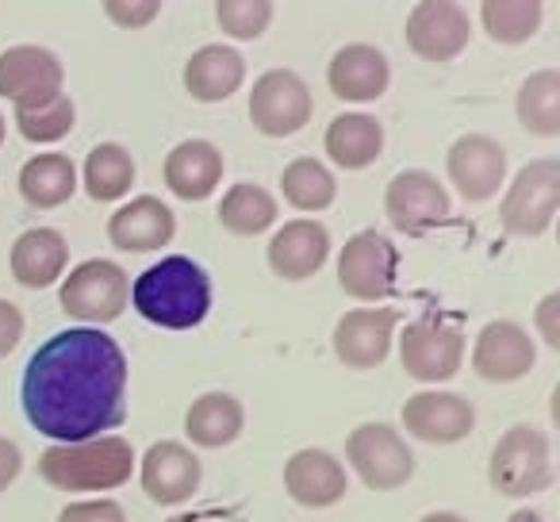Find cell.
<instances>
[{
  "mask_svg": "<svg viewBox=\"0 0 560 522\" xmlns=\"http://www.w3.org/2000/svg\"><path fill=\"white\" fill-rule=\"evenodd\" d=\"M131 304L154 327L192 330L211 312V277L192 257L170 254L131 285Z\"/></svg>",
  "mask_w": 560,
  "mask_h": 522,
  "instance_id": "2",
  "label": "cell"
},
{
  "mask_svg": "<svg viewBox=\"0 0 560 522\" xmlns=\"http://www.w3.org/2000/svg\"><path fill=\"white\" fill-rule=\"evenodd\" d=\"M246 81V58L223 43H208L185 62V89L200 104H223Z\"/></svg>",
  "mask_w": 560,
  "mask_h": 522,
  "instance_id": "25",
  "label": "cell"
},
{
  "mask_svg": "<svg viewBox=\"0 0 560 522\" xmlns=\"http://www.w3.org/2000/svg\"><path fill=\"white\" fill-rule=\"evenodd\" d=\"M404 430L411 438L427 445H453L465 442L476 427V407L472 399H465L460 392H442V388H427L407 396L404 411Z\"/></svg>",
  "mask_w": 560,
  "mask_h": 522,
  "instance_id": "14",
  "label": "cell"
},
{
  "mask_svg": "<svg viewBox=\"0 0 560 522\" xmlns=\"http://www.w3.org/2000/svg\"><path fill=\"white\" fill-rule=\"evenodd\" d=\"M24 338V312L12 300H0V358H9Z\"/></svg>",
  "mask_w": 560,
  "mask_h": 522,
  "instance_id": "39",
  "label": "cell"
},
{
  "mask_svg": "<svg viewBox=\"0 0 560 522\" xmlns=\"http://www.w3.org/2000/svg\"><path fill=\"white\" fill-rule=\"evenodd\" d=\"M323 147L338 170H369L384 150V124L365 112H346L330 119Z\"/></svg>",
  "mask_w": 560,
  "mask_h": 522,
  "instance_id": "26",
  "label": "cell"
},
{
  "mask_svg": "<svg viewBox=\"0 0 560 522\" xmlns=\"http://www.w3.org/2000/svg\"><path fill=\"white\" fill-rule=\"evenodd\" d=\"M396 266L399 254L392 239H384L381 231H358L338 254V289L361 304L388 300L396 289Z\"/></svg>",
  "mask_w": 560,
  "mask_h": 522,
  "instance_id": "10",
  "label": "cell"
},
{
  "mask_svg": "<svg viewBox=\"0 0 560 522\" xmlns=\"http://www.w3.org/2000/svg\"><path fill=\"white\" fill-rule=\"evenodd\" d=\"M58 522H127V511L116 499H81V503H66Z\"/></svg>",
  "mask_w": 560,
  "mask_h": 522,
  "instance_id": "37",
  "label": "cell"
},
{
  "mask_svg": "<svg viewBox=\"0 0 560 522\" xmlns=\"http://www.w3.org/2000/svg\"><path fill=\"white\" fill-rule=\"evenodd\" d=\"M177 234V216L170 211V204H162L158 196H135L124 208L112 211L108 219V239L116 250L127 254H150L162 250Z\"/></svg>",
  "mask_w": 560,
  "mask_h": 522,
  "instance_id": "22",
  "label": "cell"
},
{
  "mask_svg": "<svg viewBox=\"0 0 560 522\" xmlns=\"http://www.w3.org/2000/svg\"><path fill=\"white\" fill-rule=\"evenodd\" d=\"M545 4L541 0H483L480 4V24L491 43L499 47H518L529 43L541 27Z\"/></svg>",
  "mask_w": 560,
  "mask_h": 522,
  "instance_id": "32",
  "label": "cell"
},
{
  "mask_svg": "<svg viewBox=\"0 0 560 522\" xmlns=\"http://www.w3.org/2000/svg\"><path fill=\"white\" fill-rule=\"evenodd\" d=\"M20 473H24V453L12 438L0 434V491H9V484H16Z\"/></svg>",
  "mask_w": 560,
  "mask_h": 522,
  "instance_id": "40",
  "label": "cell"
},
{
  "mask_svg": "<svg viewBox=\"0 0 560 522\" xmlns=\"http://www.w3.org/2000/svg\"><path fill=\"white\" fill-rule=\"evenodd\" d=\"M24 415L55 445H73L124 427L127 353L101 327L50 335L24 369Z\"/></svg>",
  "mask_w": 560,
  "mask_h": 522,
  "instance_id": "1",
  "label": "cell"
},
{
  "mask_svg": "<svg viewBox=\"0 0 560 522\" xmlns=\"http://www.w3.org/2000/svg\"><path fill=\"white\" fill-rule=\"evenodd\" d=\"M0 147H4V116H0Z\"/></svg>",
  "mask_w": 560,
  "mask_h": 522,
  "instance_id": "44",
  "label": "cell"
},
{
  "mask_svg": "<svg viewBox=\"0 0 560 522\" xmlns=\"http://www.w3.org/2000/svg\"><path fill=\"white\" fill-rule=\"evenodd\" d=\"M246 427V411L231 392H203L185 415V434L200 450H223Z\"/></svg>",
  "mask_w": 560,
  "mask_h": 522,
  "instance_id": "27",
  "label": "cell"
},
{
  "mask_svg": "<svg viewBox=\"0 0 560 522\" xmlns=\"http://www.w3.org/2000/svg\"><path fill=\"white\" fill-rule=\"evenodd\" d=\"M104 12L112 24L135 32V27H147L162 16V0H104Z\"/></svg>",
  "mask_w": 560,
  "mask_h": 522,
  "instance_id": "36",
  "label": "cell"
},
{
  "mask_svg": "<svg viewBox=\"0 0 560 522\" xmlns=\"http://www.w3.org/2000/svg\"><path fill=\"white\" fill-rule=\"evenodd\" d=\"M346 461L373 491H396L415 476V453L392 422H361L346 438Z\"/></svg>",
  "mask_w": 560,
  "mask_h": 522,
  "instance_id": "7",
  "label": "cell"
},
{
  "mask_svg": "<svg viewBox=\"0 0 560 522\" xmlns=\"http://www.w3.org/2000/svg\"><path fill=\"white\" fill-rule=\"evenodd\" d=\"M215 216H219V223H223V231L238 234V239H254V234L269 231V227L277 223V200H272L269 188L242 181V185L226 188Z\"/></svg>",
  "mask_w": 560,
  "mask_h": 522,
  "instance_id": "30",
  "label": "cell"
},
{
  "mask_svg": "<svg viewBox=\"0 0 560 522\" xmlns=\"http://www.w3.org/2000/svg\"><path fill=\"white\" fill-rule=\"evenodd\" d=\"M399 361H404V373L419 384L453 381L465 366V335L457 323L422 315L407 323L399 335Z\"/></svg>",
  "mask_w": 560,
  "mask_h": 522,
  "instance_id": "9",
  "label": "cell"
},
{
  "mask_svg": "<svg viewBox=\"0 0 560 522\" xmlns=\"http://www.w3.org/2000/svg\"><path fill=\"white\" fill-rule=\"evenodd\" d=\"M327 85L346 104H373L388 93L392 66L384 58V50L369 47V43H350V47H342L330 58Z\"/></svg>",
  "mask_w": 560,
  "mask_h": 522,
  "instance_id": "21",
  "label": "cell"
},
{
  "mask_svg": "<svg viewBox=\"0 0 560 522\" xmlns=\"http://www.w3.org/2000/svg\"><path fill=\"white\" fill-rule=\"evenodd\" d=\"M223 150L208 139H185L165 158V188L177 200H208L223 181Z\"/></svg>",
  "mask_w": 560,
  "mask_h": 522,
  "instance_id": "23",
  "label": "cell"
},
{
  "mask_svg": "<svg viewBox=\"0 0 560 522\" xmlns=\"http://www.w3.org/2000/svg\"><path fill=\"white\" fill-rule=\"evenodd\" d=\"M284 491L292 496V503L312 507V511H323V507H335L346 499L350 491V480H346V465L327 450H296L289 461H284Z\"/></svg>",
  "mask_w": 560,
  "mask_h": 522,
  "instance_id": "18",
  "label": "cell"
},
{
  "mask_svg": "<svg viewBox=\"0 0 560 522\" xmlns=\"http://www.w3.org/2000/svg\"><path fill=\"white\" fill-rule=\"evenodd\" d=\"M215 20L231 39H261L272 24L269 0H215Z\"/></svg>",
  "mask_w": 560,
  "mask_h": 522,
  "instance_id": "35",
  "label": "cell"
},
{
  "mask_svg": "<svg viewBox=\"0 0 560 522\" xmlns=\"http://www.w3.org/2000/svg\"><path fill=\"white\" fill-rule=\"evenodd\" d=\"M58 304L66 315L89 323V327L116 323L131 304V277L108 257H89L78 269H70V277L58 289Z\"/></svg>",
  "mask_w": 560,
  "mask_h": 522,
  "instance_id": "5",
  "label": "cell"
},
{
  "mask_svg": "<svg viewBox=\"0 0 560 522\" xmlns=\"http://www.w3.org/2000/svg\"><path fill=\"white\" fill-rule=\"evenodd\" d=\"M537 366V346L529 330L514 320H491L476 335L472 346V373L488 384H514L529 376Z\"/></svg>",
  "mask_w": 560,
  "mask_h": 522,
  "instance_id": "15",
  "label": "cell"
},
{
  "mask_svg": "<svg viewBox=\"0 0 560 522\" xmlns=\"http://www.w3.org/2000/svg\"><path fill=\"white\" fill-rule=\"evenodd\" d=\"M399 315L392 308H358L335 323V353L346 369H376L388 361Z\"/></svg>",
  "mask_w": 560,
  "mask_h": 522,
  "instance_id": "17",
  "label": "cell"
},
{
  "mask_svg": "<svg viewBox=\"0 0 560 522\" xmlns=\"http://www.w3.org/2000/svg\"><path fill=\"white\" fill-rule=\"evenodd\" d=\"M514 112L518 124L537 139H557L560 135V73L557 70H537L518 85L514 96Z\"/></svg>",
  "mask_w": 560,
  "mask_h": 522,
  "instance_id": "29",
  "label": "cell"
},
{
  "mask_svg": "<svg viewBox=\"0 0 560 522\" xmlns=\"http://www.w3.org/2000/svg\"><path fill=\"white\" fill-rule=\"evenodd\" d=\"M404 35L422 62H453L472 39V20L457 0H419L407 12Z\"/></svg>",
  "mask_w": 560,
  "mask_h": 522,
  "instance_id": "13",
  "label": "cell"
},
{
  "mask_svg": "<svg viewBox=\"0 0 560 522\" xmlns=\"http://www.w3.org/2000/svg\"><path fill=\"white\" fill-rule=\"evenodd\" d=\"M534 327H537V335L545 338L549 350H560V292H549V297L537 304Z\"/></svg>",
  "mask_w": 560,
  "mask_h": 522,
  "instance_id": "38",
  "label": "cell"
},
{
  "mask_svg": "<svg viewBox=\"0 0 560 522\" xmlns=\"http://www.w3.org/2000/svg\"><path fill=\"white\" fill-rule=\"evenodd\" d=\"M78 185H85V193L96 204L119 200V196L131 193L135 185V158L127 154L119 142H101V147L89 150L85 173H81Z\"/></svg>",
  "mask_w": 560,
  "mask_h": 522,
  "instance_id": "31",
  "label": "cell"
},
{
  "mask_svg": "<svg viewBox=\"0 0 560 522\" xmlns=\"http://www.w3.org/2000/svg\"><path fill=\"white\" fill-rule=\"evenodd\" d=\"M66 70L55 50L47 47H9L0 55V96L16 108H39V104L62 96Z\"/></svg>",
  "mask_w": 560,
  "mask_h": 522,
  "instance_id": "12",
  "label": "cell"
},
{
  "mask_svg": "<svg viewBox=\"0 0 560 522\" xmlns=\"http://www.w3.org/2000/svg\"><path fill=\"white\" fill-rule=\"evenodd\" d=\"M312 89L296 70H269L249 89V124L265 139H292L312 124Z\"/></svg>",
  "mask_w": 560,
  "mask_h": 522,
  "instance_id": "8",
  "label": "cell"
},
{
  "mask_svg": "<svg viewBox=\"0 0 560 522\" xmlns=\"http://www.w3.org/2000/svg\"><path fill=\"white\" fill-rule=\"evenodd\" d=\"M200 480V457L185 442H154L142 457V491L162 507H177L192 499Z\"/></svg>",
  "mask_w": 560,
  "mask_h": 522,
  "instance_id": "20",
  "label": "cell"
},
{
  "mask_svg": "<svg viewBox=\"0 0 560 522\" xmlns=\"http://www.w3.org/2000/svg\"><path fill=\"white\" fill-rule=\"evenodd\" d=\"M70 266V242L55 227H32L12 242V277L24 289H50Z\"/></svg>",
  "mask_w": 560,
  "mask_h": 522,
  "instance_id": "24",
  "label": "cell"
},
{
  "mask_svg": "<svg viewBox=\"0 0 560 522\" xmlns=\"http://www.w3.org/2000/svg\"><path fill=\"white\" fill-rule=\"evenodd\" d=\"M135 450L127 438L101 434L89 442L50 445L39 457V476L58 491H112L131 480Z\"/></svg>",
  "mask_w": 560,
  "mask_h": 522,
  "instance_id": "3",
  "label": "cell"
},
{
  "mask_svg": "<svg viewBox=\"0 0 560 522\" xmlns=\"http://www.w3.org/2000/svg\"><path fill=\"white\" fill-rule=\"evenodd\" d=\"M269 269L284 281H307L315 277L330 257V231L319 219H292L284 223L265 246Z\"/></svg>",
  "mask_w": 560,
  "mask_h": 522,
  "instance_id": "19",
  "label": "cell"
},
{
  "mask_svg": "<svg viewBox=\"0 0 560 522\" xmlns=\"http://www.w3.org/2000/svg\"><path fill=\"white\" fill-rule=\"evenodd\" d=\"M506 522H549V519H545V514H537V511H529V507H518V511H514Z\"/></svg>",
  "mask_w": 560,
  "mask_h": 522,
  "instance_id": "42",
  "label": "cell"
},
{
  "mask_svg": "<svg viewBox=\"0 0 560 522\" xmlns=\"http://www.w3.org/2000/svg\"><path fill=\"white\" fill-rule=\"evenodd\" d=\"M560 208V162L557 158H534L506 185L499 204V223L506 234L537 239L552 227Z\"/></svg>",
  "mask_w": 560,
  "mask_h": 522,
  "instance_id": "6",
  "label": "cell"
},
{
  "mask_svg": "<svg viewBox=\"0 0 560 522\" xmlns=\"http://www.w3.org/2000/svg\"><path fill=\"white\" fill-rule=\"evenodd\" d=\"M384 216L396 227L399 234H419L442 227L453 216V204L445 185L427 170H404L388 181V193H384Z\"/></svg>",
  "mask_w": 560,
  "mask_h": 522,
  "instance_id": "11",
  "label": "cell"
},
{
  "mask_svg": "<svg viewBox=\"0 0 560 522\" xmlns=\"http://www.w3.org/2000/svg\"><path fill=\"white\" fill-rule=\"evenodd\" d=\"M445 173L465 204H488L506 181V150L488 135H460L445 154Z\"/></svg>",
  "mask_w": 560,
  "mask_h": 522,
  "instance_id": "16",
  "label": "cell"
},
{
  "mask_svg": "<svg viewBox=\"0 0 560 522\" xmlns=\"http://www.w3.org/2000/svg\"><path fill=\"white\" fill-rule=\"evenodd\" d=\"M78 124V108L70 96H55V101L39 104V108H16V127L27 142L35 147H50V142L66 139Z\"/></svg>",
  "mask_w": 560,
  "mask_h": 522,
  "instance_id": "34",
  "label": "cell"
},
{
  "mask_svg": "<svg viewBox=\"0 0 560 522\" xmlns=\"http://www.w3.org/2000/svg\"><path fill=\"white\" fill-rule=\"evenodd\" d=\"M78 193V165L66 154H35L20 170V196L32 208H62Z\"/></svg>",
  "mask_w": 560,
  "mask_h": 522,
  "instance_id": "28",
  "label": "cell"
},
{
  "mask_svg": "<svg viewBox=\"0 0 560 522\" xmlns=\"http://www.w3.org/2000/svg\"><path fill=\"white\" fill-rule=\"evenodd\" d=\"M419 522H468V519L457 511H430V514H422Z\"/></svg>",
  "mask_w": 560,
  "mask_h": 522,
  "instance_id": "41",
  "label": "cell"
},
{
  "mask_svg": "<svg viewBox=\"0 0 560 522\" xmlns=\"http://www.w3.org/2000/svg\"><path fill=\"white\" fill-rule=\"evenodd\" d=\"M280 193L296 211H327L338 196V181L319 158H296L280 173Z\"/></svg>",
  "mask_w": 560,
  "mask_h": 522,
  "instance_id": "33",
  "label": "cell"
},
{
  "mask_svg": "<svg viewBox=\"0 0 560 522\" xmlns=\"http://www.w3.org/2000/svg\"><path fill=\"white\" fill-rule=\"evenodd\" d=\"M165 522H208V519H196V514H173V519Z\"/></svg>",
  "mask_w": 560,
  "mask_h": 522,
  "instance_id": "43",
  "label": "cell"
},
{
  "mask_svg": "<svg viewBox=\"0 0 560 522\" xmlns=\"http://www.w3.org/2000/svg\"><path fill=\"white\" fill-rule=\"evenodd\" d=\"M488 484L506 499L537 496L552 484V445L549 434L529 422L511 427L495 442L488 461Z\"/></svg>",
  "mask_w": 560,
  "mask_h": 522,
  "instance_id": "4",
  "label": "cell"
}]
</instances>
